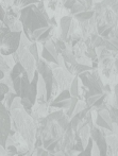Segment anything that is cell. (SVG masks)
Wrapping results in <instances>:
<instances>
[{"instance_id":"cell-4","label":"cell","mask_w":118,"mask_h":156,"mask_svg":"<svg viewBox=\"0 0 118 156\" xmlns=\"http://www.w3.org/2000/svg\"><path fill=\"white\" fill-rule=\"evenodd\" d=\"M12 118H11L10 109L5 107V105L0 101V144L5 148L6 138L9 136L11 127H12Z\"/></svg>"},{"instance_id":"cell-12","label":"cell","mask_w":118,"mask_h":156,"mask_svg":"<svg viewBox=\"0 0 118 156\" xmlns=\"http://www.w3.org/2000/svg\"><path fill=\"white\" fill-rule=\"evenodd\" d=\"M69 91H70L71 97H78L79 98V78L78 76H75L73 82L69 87Z\"/></svg>"},{"instance_id":"cell-3","label":"cell","mask_w":118,"mask_h":156,"mask_svg":"<svg viewBox=\"0 0 118 156\" xmlns=\"http://www.w3.org/2000/svg\"><path fill=\"white\" fill-rule=\"evenodd\" d=\"M23 32L6 31L0 33V54L11 55L17 51L20 44Z\"/></svg>"},{"instance_id":"cell-9","label":"cell","mask_w":118,"mask_h":156,"mask_svg":"<svg viewBox=\"0 0 118 156\" xmlns=\"http://www.w3.org/2000/svg\"><path fill=\"white\" fill-rule=\"evenodd\" d=\"M16 98H17L16 93H15L14 90H10L8 94H5V96H4V100L2 101V103H3V104L5 105L6 108L10 109V108H11V106H12L13 101H14Z\"/></svg>"},{"instance_id":"cell-10","label":"cell","mask_w":118,"mask_h":156,"mask_svg":"<svg viewBox=\"0 0 118 156\" xmlns=\"http://www.w3.org/2000/svg\"><path fill=\"white\" fill-rule=\"evenodd\" d=\"M28 51L33 55V58H35L36 61H38L41 58V55H39V50H38V41H31V44L28 47Z\"/></svg>"},{"instance_id":"cell-6","label":"cell","mask_w":118,"mask_h":156,"mask_svg":"<svg viewBox=\"0 0 118 156\" xmlns=\"http://www.w3.org/2000/svg\"><path fill=\"white\" fill-rule=\"evenodd\" d=\"M73 20V18L71 16H63L60 19V38H62L64 41L68 38L69 30H70Z\"/></svg>"},{"instance_id":"cell-17","label":"cell","mask_w":118,"mask_h":156,"mask_svg":"<svg viewBox=\"0 0 118 156\" xmlns=\"http://www.w3.org/2000/svg\"><path fill=\"white\" fill-rule=\"evenodd\" d=\"M76 2H77V0H66L63 5H64V8L66 9V10H70V9L75 5Z\"/></svg>"},{"instance_id":"cell-7","label":"cell","mask_w":118,"mask_h":156,"mask_svg":"<svg viewBox=\"0 0 118 156\" xmlns=\"http://www.w3.org/2000/svg\"><path fill=\"white\" fill-rule=\"evenodd\" d=\"M95 15V10L94 9H87V10H84L82 12H79L77 14H75V19L79 23H82V21H86L89 20L91 17Z\"/></svg>"},{"instance_id":"cell-13","label":"cell","mask_w":118,"mask_h":156,"mask_svg":"<svg viewBox=\"0 0 118 156\" xmlns=\"http://www.w3.org/2000/svg\"><path fill=\"white\" fill-rule=\"evenodd\" d=\"M78 101H79V98H78V97H71L70 106L68 107V109H67V112H66V114H67V116L69 117V119H70L71 116H73V111H75L76 105H77Z\"/></svg>"},{"instance_id":"cell-18","label":"cell","mask_w":118,"mask_h":156,"mask_svg":"<svg viewBox=\"0 0 118 156\" xmlns=\"http://www.w3.org/2000/svg\"><path fill=\"white\" fill-rule=\"evenodd\" d=\"M5 14H6V11L3 9V5L0 3V20L3 21L4 17H5Z\"/></svg>"},{"instance_id":"cell-5","label":"cell","mask_w":118,"mask_h":156,"mask_svg":"<svg viewBox=\"0 0 118 156\" xmlns=\"http://www.w3.org/2000/svg\"><path fill=\"white\" fill-rule=\"evenodd\" d=\"M19 63H20L21 65H23V67L25 68L29 79L32 80V79H33V76H34V72L36 71V60L33 58V55H32L29 51L25 52V53L20 56Z\"/></svg>"},{"instance_id":"cell-19","label":"cell","mask_w":118,"mask_h":156,"mask_svg":"<svg viewBox=\"0 0 118 156\" xmlns=\"http://www.w3.org/2000/svg\"><path fill=\"white\" fill-rule=\"evenodd\" d=\"M114 94H115V104H116V106H118V83L114 88Z\"/></svg>"},{"instance_id":"cell-11","label":"cell","mask_w":118,"mask_h":156,"mask_svg":"<svg viewBox=\"0 0 118 156\" xmlns=\"http://www.w3.org/2000/svg\"><path fill=\"white\" fill-rule=\"evenodd\" d=\"M93 69H94L93 66L85 65V64H81L77 62V64H76V66H75V76H78V74L82 73V72H85V71H91Z\"/></svg>"},{"instance_id":"cell-8","label":"cell","mask_w":118,"mask_h":156,"mask_svg":"<svg viewBox=\"0 0 118 156\" xmlns=\"http://www.w3.org/2000/svg\"><path fill=\"white\" fill-rule=\"evenodd\" d=\"M39 55H41V58H43V60H45L46 62L58 64V60H56V58H54V56L52 55V54L50 53L49 51H48L47 48H46L45 46L43 45V44H41V51L39 52ZM58 65H59V64H58Z\"/></svg>"},{"instance_id":"cell-1","label":"cell","mask_w":118,"mask_h":156,"mask_svg":"<svg viewBox=\"0 0 118 156\" xmlns=\"http://www.w3.org/2000/svg\"><path fill=\"white\" fill-rule=\"evenodd\" d=\"M10 113L12 118V127H14L15 131L25 139L29 150L32 151L35 142V122L33 117L21 105L19 97L13 101Z\"/></svg>"},{"instance_id":"cell-14","label":"cell","mask_w":118,"mask_h":156,"mask_svg":"<svg viewBox=\"0 0 118 156\" xmlns=\"http://www.w3.org/2000/svg\"><path fill=\"white\" fill-rule=\"evenodd\" d=\"M84 10H87V9L85 8L83 4H81L79 1H77L75 3V5L70 9V14L75 15V14H77V13H79V12H82V11H84Z\"/></svg>"},{"instance_id":"cell-16","label":"cell","mask_w":118,"mask_h":156,"mask_svg":"<svg viewBox=\"0 0 118 156\" xmlns=\"http://www.w3.org/2000/svg\"><path fill=\"white\" fill-rule=\"evenodd\" d=\"M10 30L14 32H23V23H21V21L19 19H17L12 25V27L10 28Z\"/></svg>"},{"instance_id":"cell-2","label":"cell","mask_w":118,"mask_h":156,"mask_svg":"<svg viewBox=\"0 0 118 156\" xmlns=\"http://www.w3.org/2000/svg\"><path fill=\"white\" fill-rule=\"evenodd\" d=\"M19 20L23 23V32L32 41V34L35 30L49 26L44 13L38 9V4H30L20 10Z\"/></svg>"},{"instance_id":"cell-15","label":"cell","mask_w":118,"mask_h":156,"mask_svg":"<svg viewBox=\"0 0 118 156\" xmlns=\"http://www.w3.org/2000/svg\"><path fill=\"white\" fill-rule=\"evenodd\" d=\"M6 153L9 156H16L18 154V149H17L16 144H10V146H6Z\"/></svg>"}]
</instances>
